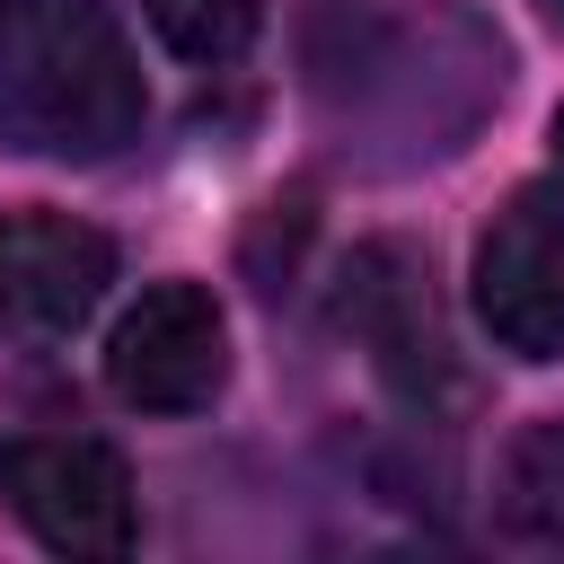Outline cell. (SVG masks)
<instances>
[{"label": "cell", "mask_w": 564, "mask_h": 564, "mask_svg": "<svg viewBox=\"0 0 564 564\" xmlns=\"http://www.w3.org/2000/svg\"><path fill=\"white\" fill-rule=\"evenodd\" d=\"M0 106L53 159H115L150 97L106 0H0Z\"/></svg>", "instance_id": "cell-1"}, {"label": "cell", "mask_w": 564, "mask_h": 564, "mask_svg": "<svg viewBox=\"0 0 564 564\" xmlns=\"http://www.w3.org/2000/svg\"><path fill=\"white\" fill-rule=\"evenodd\" d=\"M0 502L53 555H123L132 546V467L106 441H79V432L9 441L0 449Z\"/></svg>", "instance_id": "cell-2"}, {"label": "cell", "mask_w": 564, "mask_h": 564, "mask_svg": "<svg viewBox=\"0 0 564 564\" xmlns=\"http://www.w3.org/2000/svg\"><path fill=\"white\" fill-rule=\"evenodd\" d=\"M229 379V326L203 282H150L106 335V388L141 414H194Z\"/></svg>", "instance_id": "cell-3"}, {"label": "cell", "mask_w": 564, "mask_h": 564, "mask_svg": "<svg viewBox=\"0 0 564 564\" xmlns=\"http://www.w3.org/2000/svg\"><path fill=\"white\" fill-rule=\"evenodd\" d=\"M476 317L502 352L555 361L564 352V203L511 194L476 238Z\"/></svg>", "instance_id": "cell-4"}, {"label": "cell", "mask_w": 564, "mask_h": 564, "mask_svg": "<svg viewBox=\"0 0 564 564\" xmlns=\"http://www.w3.org/2000/svg\"><path fill=\"white\" fill-rule=\"evenodd\" d=\"M115 282V247L70 212H0V335H70Z\"/></svg>", "instance_id": "cell-5"}, {"label": "cell", "mask_w": 564, "mask_h": 564, "mask_svg": "<svg viewBox=\"0 0 564 564\" xmlns=\"http://www.w3.org/2000/svg\"><path fill=\"white\" fill-rule=\"evenodd\" d=\"M502 529L564 546V423H520L502 449Z\"/></svg>", "instance_id": "cell-6"}, {"label": "cell", "mask_w": 564, "mask_h": 564, "mask_svg": "<svg viewBox=\"0 0 564 564\" xmlns=\"http://www.w3.org/2000/svg\"><path fill=\"white\" fill-rule=\"evenodd\" d=\"M141 18L176 62H229L256 35V0H141Z\"/></svg>", "instance_id": "cell-7"}, {"label": "cell", "mask_w": 564, "mask_h": 564, "mask_svg": "<svg viewBox=\"0 0 564 564\" xmlns=\"http://www.w3.org/2000/svg\"><path fill=\"white\" fill-rule=\"evenodd\" d=\"M538 18H546V26H555V35H564V0H538Z\"/></svg>", "instance_id": "cell-8"}, {"label": "cell", "mask_w": 564, "mask_h": 564, "mask_svg": "<svg viewBox=\"0 0 564 564\" xmlns=\"http://www.w3.org/2000/svg\"><path fill=\"white\" fill-rule=\"evenodd\" d=\"M555 159H564V115H555Z\"/></svg>", "instance_id": "cell-9"}]
</instances>
